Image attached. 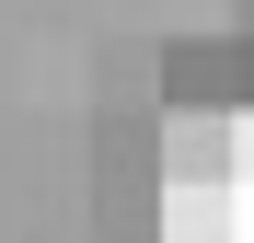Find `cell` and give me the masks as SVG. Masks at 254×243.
I'll return each instance as SVG.
<instances>
[{
    "label": "cell",
    "mask_w": 254,
    "mask_h": 243,
    "mask_svg": "<svg viewBox=\"0 0 254 243\" xmlns=\"http://www.w3.org/2000/svg\"><path fill=\"white\" fill-rule=\"evenodd\" d=\"M162 104H243V47H174L162 58Z\"/></svg>",
    "instance_id": "1"
},
{
    "label": "cell",
    "mask_w": 254,
    "mask_h": 243,
    "mask_svg": "<svg viewBox=\"0 0 254 243\" xmlns=\"http://www.w3.org/2000/svg\"><path fill=\"white\" fill-rule=\"evenodd\" d=\"M231 197L243 185H174L162 197V243H231Z\"/></svg>",
    "instance_id": "2"
},
{
    "label": "cell",
    "mask_w": 254,
    "mask_h": 243,
    "mask_svg": "<svg viewBox=\"0 0 254 243\" xmlns=\"http://www.w3.org/2000/svg\"><path fill=\"white\" fill-rule=\"evenodd\" d=\"M243 185H254V104H243Z\"/></svg>",
    "instance_id": "3"
}]
</instances>
